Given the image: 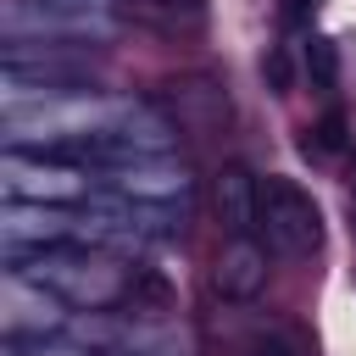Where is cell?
I'll return each instance as SVG.
<instances>
[{
	"label": "cell",
	"instance_id": "obj_1",
	"mask_svg": "<svg viewBox=\"0 0 356 356\" xmlns=\"http://www.w3.org/2000/svg\"><path fill=\"white\" fill-rule=\"evenodd\" d=\"M256 234L273 256L284 261H306L323 245V217L317 200L295 184V178H261V211H256Z\"/></svg>",
	"mask_w": 356,
	"mask_h": 356
},
{
	"label": "cell",
	"instance_id": "obj_2",
	"mask_svg": "<svg viewBox=\"0 0 356 356\" xmlns=\"http://www.w3.org/2000/svg\"><path fill=\"white\" fill-rule=\"evenodd\" d=\"M33 284H50L61 300L72 306H117L128 295V273L111 261H89V256H61V250H39Z\"/></svg>",
	"mask_w": 356,
	"mask_h": 356
},
{
	"label": "cell",
	"instance_id": "obj_3",
	"mask_svg": "<svg viewBox=\"0 0 356 356\" xmlns=\"http://www.w3.org/2000/svg\"><path fill=\"white\" fill-rule=\"evenodd\" d=\"M267 245H256L250 234H228V245L211 261V289L222 300H256L267 289Z\"/></svg>",
	"mask_w": 356,
	"mask_h": 356
},
{
	"label": "cell",
	"instance_id": "obj_4",
	"mask_svg": "<svg viewBox=\"0 0 356 356\" xmlns=\"http://www.w3.org/2000/svg\"><path fill=\"white\" fill-rule=\"evenodd\" d=\"M211 211L228 234H256V211H261V178L239 161H228L211 178Z\"/></svg>",
	"mask_w": 356,
	"mask_h": 356
},
{
	"label": "cell",
	"instance_id": "obj_5",
	"mask_svg": "<svg viewBox=\"0 0 356 356\" xmlns=\"http://www.w3.org/2000/svg\"><path fill=\"white\" fill-rule=\"evenodd\" d=\"M167 95H172L178 128H189V134H200V139L228 122V95H222V83H211V78H178V83H167Z\"/></svg>",
	"mask_w": 356,
	"mask_h": 356
},
{
	"label": "cell",
	"instance_id": "obj_6",
	"mask_svg": "<svg viewBox=\"0 0 356 356\" xmlns=\"http://www.w3.org/2000/svg\"><path fill=\"white\" fill-rule=\"evenodd\" d=\"M122 306H134V312H167L172 306V289H167V278L161 273H150V267H134L128 273V295H122Z\"/></svg>",
	"mask_w": 356,
	"mask_h": 356
},
{
	"label": "cell",
	"instance_id": "obj_7",
	"mask_svg": "<svg viewBox=\"0 0 356 356\" xmlns=\"http://www.w3.org/2000/svg\"><path fill=\"white\" fill-rule=\"evenodd\" d=\"M306 78H312V89H334L339 83V50H334V39H306Z\"/></svg>",
	"mask_w": 356,
	"mask_h": 356
},
{
	"label": "cell",
	"instance_id": "obj_8",
	"mask_svg": "<svg viewBox=\"0 0 356 356\" xmlns=\"http://www.w3.org/2000/svg\"><path fill=\"white\" fill-rule=\"evenodd\" d=\"M306 150H317V156L345 150V111H328L317 128H306Z\"/></svg>",
	"mask_w": 356,
	"mask_h": 356
},
{
	"label": "cell",
	"instance_id": "obj_9",
	"mask_svg": "<svg viewBox=\"0 0 356 356\" xmlns=\"http://www.w3.org/2000/svg\"><path fill=\"white\" fill-rule=\"evenodd\" d=\"M261 72H267V83H273L278 95H289L295 72H289V56H284V50H267V56H261Z\"/></svg>",
	"mask_w": 356,
	"mask_h": 356
},
{
	"label": "cell",
	"instance_id": "obj_10",
	"mask_svg": "<svg viewBox=\"0 0 356 356\" xmlns=\"http://www.w3.org/2000/svg\"><path fill=\"white\" fill-rule=\"evenodd\" d=\"M145 6H150V11H161V17H172V22H178V17H184V22H195L206 0H145Z\"/></svg>",
	"mask_w": 356,
	"mask_h": 356
},
{
	"label": "cell",
	"instance_id": "obj_11",
	"mask_svg": "<svg viewBox=\"0 0 356 356\" xmlns=\"http://www.w3.org/2000/svg\"><path fill=\"white\" fill-rule=\"evenodd\" d=\"M250 356H300V350H295L284 334H256V339H250Z\"/></svg>",
	"mask_w": 356,
	"mask_h": 356
}]
</instances>
